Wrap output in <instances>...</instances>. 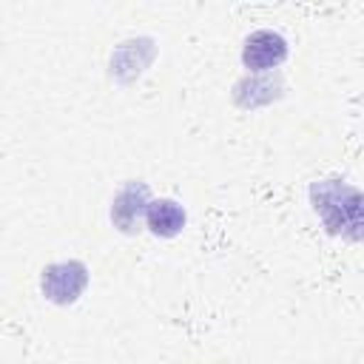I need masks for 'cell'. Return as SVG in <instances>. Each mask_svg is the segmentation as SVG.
<instances>
[{
  "mask_svg": "<svg viewBox=\"0 0 364 364\" xmlns=\"http://www.w3.org/2000/svg\"><path fill=\"white\" fill-rule=\"evenodd\" d=\"M347 185L336 182V179H327L321 185L313 188V202H316V210L321 213V219L327 222V228L333 233L338 230H347L350 228V236L355 239L358 236V228H361V199H358V191L344 202Z\"/></svg>",
  "mask_w": 364,
  "mask_h": 364,
  "instance_id": "6da1fadb",
  "label": "cell"
},
{
  "mask_svg": "<svg viewBox=\"0 0 364 364\" xmlns=\"http://www.w3.org/2000/svg\"><path fill=\"white\" fill-rule=\"evenodd\" d=\"M43 293L54 304H71L80 299V293L88 284V267L77 259L71 262H54L43 270Z\"/></svg>",
  "mask_w": 364,
  "mask_h": 364,
  "instance_id": "7a4b0ae2",
  "label": "cell"
},
{
  "mask_svg": "<svg viewBox=\"0 0 364 364\" xmlns=\"http://www.w3.org/2000/svg\"><path fill=\"white\" fill-rule=\"evenodd\" d=\"M284 57H287V40H284L279 31H270V28L253 31V34L245 40V48H242V63H245L250 71L276 68Z\"/></svg>",
  "mask_w": 364,
  "mask_h": 364,
  "instance_id": "3957f363",
  "label": "cell"
},
{
  "mask_svg": "<svg viewBox=\"0 0 364 364\" xmlns=\"http://www.w3.org/2000/svg\"><path fill=\"white\" fill-rule=\"evenodd\" d=\"M151 202V193H148V185L142 182H128L111 202V222L125 230V233H134L139 230V219L145 216V208Z\"/></svg>",
  "mask_w": 364,
  "mask_h": 364,
  "instance_id": "277c9868",
  "label": "cell"
},
{
  "mask_svg": "<svg viewBox=\"0 0 364 364\" xmlns=\"http://www.w3.org/2000/svg\"><path fill=\"white\" fill-rule=\"evenodd\" d=\"M145 222L156 236H176L185 228V210L173 199H151L145 208Z\"/></svg>",
  "mask_w": 364,
  "mask_h": 364,
  "instance_id": "5b68a950",
  "label": "cell"
}]
</instances>
